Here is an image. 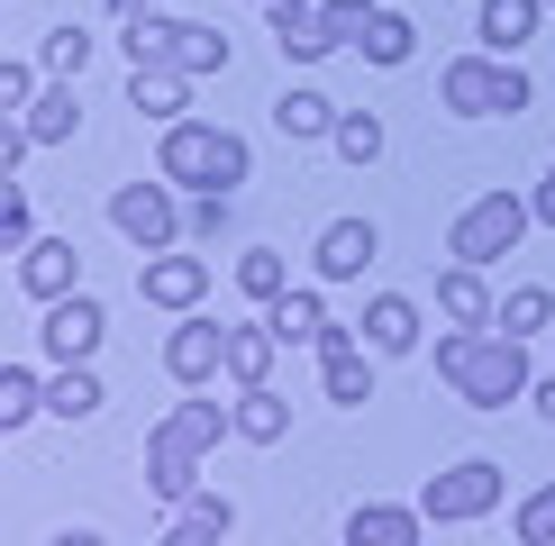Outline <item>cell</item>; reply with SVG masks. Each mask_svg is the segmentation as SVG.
<instances>
[{"mask_svg":"<svg viewBox=\"0 0 555 546\" xmlns=\"http://www.w3.org/2000/svg\"><path fill=\"white\" fill-rule=\"evenodd\" d=\"M437 374L455 382V401L465 410H511V401H528L538 382H528V337H511V328H437Z\"/></svg>","mask_w":555,"mask_h":546,"instance_id":"obj_1","label":"cell"},{"mask_svg":"<svg viewBox=\"0 0 555 546\" xmlns=\"http://www.w3.org/2000/svg\"><path fill=\"white\" fill-rule=\"evenodd\" d=\"M219 438H237V401H173L165 419L146 428V492L155 500L201 492V465H210Z\"/></svg>","mask_w":555,"mask_h":546,"instance_id":"obj_2","label":"cell"},{"mask_svg":"<svg viewBox=\"0 0 555 546\" xmlns=\"http://www.w3.org/2000/svg\"><path fill=\"white\" fill-rule=\"evenodd\" d=\"M155 173L182 182V192H237L256 173V146L237 128H210V119H173L165 146H155Z\"/></svg>","mask_w":555,"mask_h":546,"instance_id":"obj_3","label":"cell"},{"mask_svg":"<svg viewBox=\"0 0 555 546\" xmlns=\"http://www.w3.org/2000/svg\"><path fill=\"white\" fill-rule=\"evenodd\" d=\"M538 101V82L519 74V55H455L447 74H437V109L447 119H519V109Z\"/></svg>","mask_w":555,"mask_h":546,"instance_id":"obj_4","label":"cell"},{"mask_svg":"<svg viewBox=\"0 0 555 546\" xmlns=\"http://www.w3.org/2000/svg\"><path fill=\"white\" fill-rule=\"evenodd\" d=\"M119 46H128V64H173V74H228V37L219 28H201V18H173V10H137L119 18Z\"/></svg>","mask_w":555,"mask_h":546,"instance_id":"obj_5","label":"cell"},{"mask_svg":"<svg viewBox=\"0 0 555 546\" xmlns=\"http://www.w3.org/2000/svg\"><path fill=\"white\" fill-rule=\"evenodd\" d=\"M528 227H538V200H528V192H482V200H465V210H455L447 256L492 273L501 256H519V237H528Z\"/></svg>","mask_w":555,"mask_h":546,"instance_id":"obj_6","label":"cell"},{"mask_svg":"<svg viewBox=\"0 0 555 546\" xmlns=\"http://www.w3.org/2000/svg\"><path fill=\"white\" fill-rule=\"evenodd\" d=\"M501 492H511V473H501L492 455H465V465H447V473L420 483V510H428V529H465V519L501 510Z\"/></svg>","mask_w":555,"mask_h":546,"instance_id":"obj_7","label":"cell"},{"mask_svg":"<svg viewBox=\"0 0 555 546\" xmlns=\"http://www.w3.org/2000/svg\"><path fill=\"white\" fill-rule=\"evenodd\" d=\"M173 192H182V182H165V173H155V182H119V192H109V227H119L137 256H165L173 237H192Z\"/></svg>","mask_w":555,"mask_h":546,"instance_id":"obj_8","label":"cell"},{"mask_svg":"<svg viewBox=\"0 0 555 546\" xmlns=\"http://www.w3.org/2000/svg\"><path fill=\"white\" fill-rule=\"evenodd\" d=\"M165 374L182 382V392L219 382V374H228V318H210V310H173V337H165Z\"/></svg>","mask_w":555,"mask_h":546,"instance_id":"obj_9","label":"cell"},{"mask_svg":"<svg viewBox=\"0 0 555 546\" xmlns=\"http://www.w3.org/2000/svg\"><path fill=\"white\" fill-rule=\"evenodd\" d=\"M101 337H109V310L91 301V291H64V301H46V318H37L46 364H91V355H101Z\"/></svg>","mask_w":555,"mask_h":546,"instance_id":"obj_10","label":"cell"},{"mask_svg":"<svg viewBox=\"0 0 555 546\" xmlns=\"http://www.w3.org/2000/svg\"><path fill=\"white\" fill-rule=\"evenodd\" d=\"M319 392H328L337 410L374 401V347H364L356 328H337V318H328V337H319Z\"/></svg>","mask_w":555,"mask_h":546,"instance_id":"obj_11","label":"cell"},{"mask_svg":"<svg viewBox=\"0 0 555 546\" xmlns=\"http://www.w3.org/2000/svg\"><path fill=\"white\" fill-rule=\"evenodd\" d=\"M18 291L46 310V301H64V291H82V246L74 237H28L18 246Z\"/></svg>","mask_w":555,"mask_h":546,"instance_id":"obj_12","label":"cell"},{"mask_svg":"<svg viewBox=\"0 0 555 546\" xmlns=\"http://www.w3.org/2000/svg\"><path fill=\"white\" fill-rule=\"evenodd\" d=\"M374 256H383V227L374 219H328V227H319V246H310L319 283H356Z\"/></svg>","mask_w":555,"mask_h":546,"instance_id":"obj_13","label":"cell"},{"mask_svg":"<svg viewBox=\"0 0 555 546\" xmlns=\"http://www.w3.org/2000/svg\"><path fill=\"white\" fill-rule=\"evenodd\" d=\"M137 291H146L155 310H201V291H210V256H146L137 264Z\"/></svg>","mask_w":555,"mask_h":546,"instance_id":"obj_14","label":"cell"},{"mask_svg":"<svg viewBox=\"0 0 555 546\" xmlns=\"http://www.w3.org/2000/svg\"><path fill=\"white\" fill-rule=\"evenodd\" d=\"M155 537H165V546H219V537H237V500H228V492H182L173 519Z\"/></svg>","mask_w":555,"mask_h":546,"instance_id":"obj_15","label":"cell"},{"mask_svg":"<svg viewBox=\"0 0 555 546\" xmlns=\"http://www.w3.org/2000/svg\"><path fill=\"white\" fill-rule=\"evenodd\" d=\"M128 109L155 128L192 119V74H173V64H128Z\"/></svg>","mask_w":555,"mask_h":546,"instance_id":"obj_16","label":"cell"},{"mask_svg":"<svg viewBox=\"0 0 555 546\" xmlns=\"http://www.w3.org/2000/svg\"><path fill=\"white\" fill-rule=\"evenodd\" d=\"M437 318H455V328H492V318H501L482 264H447V273H437Z\"/></svg>","mask_w":555,"mask_h":546,"instance_id":"obj_17","label":"cell"},{"mask_svg":"<svg viewBox=\"0 0 555 546\" xmlns=\"http://www.w3.org/2000/svg\"><path fill=\"white\" fill-rule=\"evenodd\" d=\"M356 328H364V347H374V355H410V347H420V301H401V291H374Z\"/></svg>","mask_w":555,"mask_h":546,"instance_id":"obj_18","label":"cell"},{"mask_svg":"<svg viewBox=\"0 0 555 546\" xmlns=\"http://www.w3.org/2000/svg\"><path fill=\"white\" fill-rule=\"evenodd\" d=\"M428 510H391V500H356L346 510V546H420Z\"/></svg>","mask_w":555,"mask_h":546,"instance_id":"obj_19","label":"cell"},{"mask_svg":"<svg viewBox=\"0 0 555 546\" xmlns=\"http://www.w3.org/2000/svg\"><path fill=\"white\" fill-rule=\"evenodd\" d=\"M273 355H283V337H273V318H237L228 328V382H273Z\"/></svg>","mask_w":555,"mask_h":546,"instance_id":"obj_20","label":"cell"},{"mask_svg":"<svg viewBox=\"0 0 555 546\" xmlns=\"http://www.w3.org/2000/svg\"><path fill=\"white\" fill-rule=\"evenodd\" d=\"M237 438L246 446H283L292 438V401L273 392V382H246V392H237Z\"/></svg>","mask_w":555,"mask_h":546,"instance_id":"obj_21","label":"cell"},{"mask_svg":"<svg viewBox=\"0 0 555 546\" xmlns=\"http://www.w3.org/2000/svg\"><path fill=\"white\" fill-rule=\"evenodd\" d=\"M538 18H546V0H482V46H492V55H519L528 37H538Z\"/></svg>","mask_w":555,"mask_h":546,"instance_id":"obj_22","label":"cell"},{"mask_svg":"<svg viewBox=\"0 0 555 546\" xmlns=\"http://www.w3.org/2000/svg\"><path fill=\"white\" fill-rule=\"evenodd\" d=\"M264 318H273L283 347H319V337H328V301H319V291H283V301H264Z\"/></svg>","mask_w":555,"mask_h":546,"instance_id":"obj_23","label":"cell"},{"mask_svg":"<svg viewBox=\"0 0 555 546\" xmlns=\"http://www.w3.org/2000/svg\"><path fill=\"white\" fill-rule=\"evenodd\" d=\"M273 128H283V136H337V101L310 91V82H292L283 101H273Z\"/></svg>","mask_w":555,"mask_h":546,"instance_id":"obj_24","label":"cell"},{"mask_svg":"<svg viewBox=\"0 0 555 546\" xmlns=\"http://www.w3.org/2000/svg\"><path fill=\"white\" fill-rule=\"evenodd\" d=\"M101 401H109V392H101L91 364H55V374H46V410H55V419H91Z\"/></svg>","mask_w":555,"mask_h":546,"instance_id":"obj_25","label":"cell"},{"mask_svg":"<svg viewBox=\"0 0 555 546\" xmlns=\"http://www.w3.org/2000/svg\"><path fill=\"white\" fill-rule=\"evenodd\" d=\"M74 128H82V101H74V82L55 74V82L37 91V109H28V136H37V146H64Z\"/></svg>","mask_w":555,"mask_h":546,"instance_id":"obj_26","label":"cell"},{"mask_svg":"<svg viewBox=\"0 0 555 546\" xmlns=\"http://www.w3.org/2000/svg\"><path fill=\"white\" fill-rule=\"evenodd\" d=\"M91 46H101V37H91L82 18H64V28H46V46H37V64H46V74H64V82H82Z\"/></svg>","mask_w":555,"mask_h":546,"instance_id":"obj_27","label":"cell"},{"mask_svg":"<svg viewBox=\"0 0 555 546\" xmlns=\"http://www.w3.org/2000/svg\"><path fill=\"white\" fill-rule=\"evenodd\" d=\"M356 55H364V64H410V55H420V28H410L401 10H374V28H364Z\"/></svg>","mask_w":555,"mask_h":546,"instance_id":"obj_28","label":"cell"},{"mask_svg":"<svg viewBox=\"0 0 555 546\" xmlns=\"http://www.w3.org/2000/svg\"><path fill=\"white\" fill-rule=\"evenodd\" d=\"M237 291H246V301H283V291H292V264L273 256V246H246V256H237Z\"/></svg>","mask_w":555,"mask_h":546,"instance_id":"obj_29","label":"cell"},{"mask_svg":"<svg viewBox=\"0 0 555 546\" xmlns=\"http://www.w3.org/2000/svg\"><path fill=\"white\" fill-rule=\"evenodd\" d=\"M46 410V382L28 374V364H0V428H28Z\"/></svg>","mask_w":555,"mask_h":546,"instance_id":"obj_30","label":"cell"},{"mask_svg":"<svg viewBox=\"0 0 555 546\" xmlns=\"http://www.w3.org/2000/svg\"><path fill=\"white\" fill-rule=\"evenodd\" d=\"M546 318H555V291H546V283H519L511 301H501V318H492V328H511V337H538Z\"/></svg>","mask_w":555,"mask_h":546,"instance_id":"obj_31","label":"cell"},{"mask_svg":"<svg viewBox=\"0 0 555 546\" xmlns=\"http://www.w3.org/2000/svg\"><path fill=\"white\" fill-rule=\"evenodd\" d=\"M328 146L346 155V165H374V155H383V119H374V109H337V136H328Z\"/></svg>","mask_w":555,"mask_h":546,"instance_id":"obj_32","label":"cell"},{"mask_svg":"<svg viewBox=\"0 0 555 546\" xmlns=\"http://www.w3.org/2000/svg\"><path fill=\"white\" fill-rule=\"evenodd\" d=\"M182 227H192L201 246H219L228 227H237V192H192V210H182Z\"/></svg>","mask_w":555,"mask_h":546,"instance_id":"obj_33","label":"cell"},{"mask_svg":"<svg viewBox=\"0 0 555 546\" xmlns=\"http://www.w3.org/2000/svg\"><path fill=\"white\" fill-rule=\"evenodd\" d=\"M319 28H328L337 46H364V28H374V0H319Z\"/></svg>","mask_w":555,"mask_h":546,"instance_id":"obj_34","label":"cell"},{"mask_svg":"<svg viewBox=\"0 0 555 546\" xmlns=\"http://www.w3.org/2000/svg\"><path fill=\"white\" fill-rule=\"evenodd\" d=\"M511 529H519V546H555V483H538V492L519 500Z\"/></svg>","mask_w":555,"mask_h":546,"instance_id":"obj_35","label":"cell"},{"mask_svg":"<svg viewBox=\"0 0 555 546\" xmlns=\"http://www.w3.org/2000/svg\"><path fill=\"white\" fill-rule=\"evenodd\" d=\"M28 237H37V219H28V182H10V200H0V246L18 256Z\"/></svg>","mask_w":555,"mask_h":546,"instance_id":"obj_36","label":"cell"},{"mask_svg":"<svg viewBox=\"0 0 555 546\" xmlns=\"http://www.w3.org/2000/svg\"><path fill=\"white\" fill-rule=\"evenodd\" d=\"M0 109H10V119L37 109V64H0Z\"/></svg>","mask_w":555,"mask_h":546,"instance_id":"obj_37","label":"cell"},{"mask_svg":"<svg viewBox=\"0 0 555 546\" xmlns=\"http://www.w3.org/2000/svg\"><path fill=\"white\" fill-rule=\"evenodd\" d=\"M528 200H538V227H555V165H546V182H538Z\"/></svg>","mask_w":555,"mask_h":546,"instance_id":"obj_38","label":"cell"},{"mask_svg":"<svg viewBox=\"0 0 555 546\" xmlns=\"http://www.w3.org/2000/svg\"><path fill=\"white\" fill-rule=\"evenodd\" d=\"M137 10H165V0H109V18H137Z\"/></svg>","mask_w":555,"mask_h":546,"instance_id":"obj_39","label":"cell"},{"mask_svg":"<svg viewBox=\"0 0 555 546\" xmlns=\"http://www.w3.org/2000/svg\"><path fill=\"white\" fill-rule=\"evenodd\" d=\"M528 401H538V419H555V382H538V392H528Z\"/></svg>","mask_w":555,"mask_h":546,"instance_id":"obj_40","label":"cell"},{"mask_svg":"<svg viewBox=\"0 0 555 546\" xmlns=\"http://www.w3.org/2000/svg\"><path fill=\"white\" fill-rule=\"evenodd\" d=\"M546 10H555V0H546Z\"/></svg>","mask_w":555,"mask_h":546,"instance_id":"obj_41","label":"cell"}]
</instances>
